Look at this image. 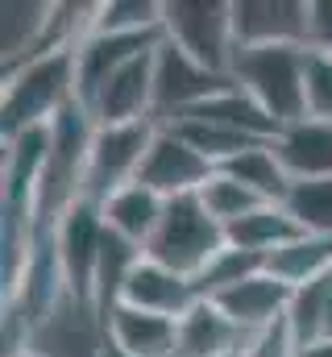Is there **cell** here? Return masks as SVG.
Returning <instances> with one entry per match:
<instances>
[{
	"label": "cell",
	"instance_id": "18",
	"mask_svg": "<svg viewBox=\"0 0 332 357\" xmlns=\"http://www.w3.org/2000/svg\"><path fill=\"white\" fill-rule=\"evenodd\" d=\"M100 212H104V229H108V233H116V237H125V241H133V245L146 250V245L154 241L158 225H163L166 199L158 191L142 187V183H129V187L112 191V195L100 204Z\"/></svg>",
	"mask_w": 332,
	"mask_h": 357
},
{
	"label": "cell",
	"instance_id": "26",
	"mask_svg": "<svg viewBox=\"0 0 332 357\" xmlns=\"http://www.w3.org/2000/svg\"><path fill=\"white\" fill-rule=\"evenodd\" d=\"M199 195V204L208 208V216L216 220V225H233V220H241V216H249L262 199L249 191L246 183H237L233 175H225V171H212V178L195 191Z\"/></svg>",
	"mask_w": 332,
	"mask_h": 357
},
{
	"label": "cell",
	"instance_id": "4",
	"mask_svg": "<svg viewBox=\"0 0 332 357\" xmlns=\"http://www.w3.org/2000/svg\"><path fill=\"white\" fill-rule=\"evenodd\" d=\"M166 42L191 54L199 67L229 75L237 59V25L229 0H166L163 4Z\"/></svg>",
	"mask_w": 332,
	"mask_h": 357
},
{
	"label": "cell",
	"instance_id": "9",
	"mask_svg": "<svg viewBox=\"0 0 332 357\" xmlns=\"http://www.w3.org/2000/svg\"><path fill=\"white\" fill-rule=\"evenodd\" d=\"M166 42V29L150 33H87L75 46V79H80V104L87 108L96 91L104 88L121 67H129L142 54H154Z\"/></svg>",
	"mask_w": 332,
	"mask_h": 357
},
{
	"label": "cell",
	"instance_id": "23",
	"mask_svg": "<svg viewBox=\"0 0 332 357\" xmlns=\"http://www.w3.org/2000/svg\"><path fill=\"white\" fill-rule=\"evenodd\" d=\"M170 129H174L191 150H199L216 171H220L225 162H233L237 154H246L249 146H257V137H246V133L225 129V125H208V121H170Z\"/></svg>",
	"mask_w": 332,
	"mask_h": 357
},
{
	"label": "cell",
	"instance_id": "1",
	"mask_svg": "<svg viewBox=\"0 0 332 357\" xmlns=\"http://www.w3.org/2000/svg\"><path fill=\"white\" fill-rule=\"evenodd\" d=\"M80 100V79H75V50H54L42 59H29L13 71H4V96H0V129L4 142L50 125L63 108Z\"/></svg>",
	"mask_w": 332,
	"mask_h": 357
},
{
	"label": "cell",
	"instance_id": "31",
	"mask_svg": "<svg viewBox=\"0 0 332 357\" xmlns=\"http://www.w3.org/2000/svg\"><path fill=\"white\" fill-rule=\"evenodd\" d=\"M96 357H129L125 349H116L112 341H100V349H96Z\"/></svg>",
	"mask_w": 332,
	"mask_h": 357
},
{
	"label": "cell",
	"instance_id": "16",
	"mask_svg": "<svg viewBox=\"0 0 332 357\" xmlns=\"http://www.w3.org/2000/svg\"><path fill=\"white\" fill-rule=\"evenodd\" d=\"M237 46L249 42H308V4L299 0H241L233 4Z\"/></svg>",
	"mask_w": 332,
	"mask_h": 357
},
{
	"label": "cell",
	"instance_id": "27",
	"mask_svg": "<svg viewBox=\"0 0 332 357\" xmlns=\"http://www.w3.org/2000/svg\"><path fill=\"white\" fill-rule=\"evenodd\" d=\"M303 100L308 116L332 121V54L308 46V67H303Z\"/></svg>",
	"mask_w": 332,
	"mask_h": 357
},
{
	"label": "cell",
	"instance_id": "20",
	"mask_svg": "<svg viewBox=\"0 0 332 357\" xmlns=\"http://www.w3.org/2000/svg\"><path fill=\"white\" fill-rule=\"evenodd\" d=\"M266 270H270L274 278H282L291 291H295V287H308V282L324 278L332 270V237H312V233H303V237L287 241L282 250H274V254L266 258Z\"/></svg>",
	"mask_w": 332,
	"mask_h": 357
},
{
	"label": "cell",
	"instance_id": "17",
	"mask_svg": "<svg viewBox=\"0 0 332 357\" xmlns=\"http://www.w3.org/2000/svg\"><path fill=\"white\" fill-rule=\"evenodd\" d=\"M174 121H208V125H225V129H237V133H246V137H257V142H274L278 137V121L253 100L246 91L237 88V84H229V88L212 91L208 100H199L195 108H187V112H179ZM170 125V121H166Z\"/></svg>",
	"mask_w": 332,
	"mask_h": 357
},
{
	"label": "cell",
	"instance_id": "12",
	"mask_svg": "<svg viewBox=\"0 0 332 357\" xmlns=\"http://www.w3.org/2000/svg\"><path fill=\"white\" fill-rule=\"evenodd\" d=\"M216 303L229 312V320H233L246 337H257V333L274 328V324L287 316V307H291V287H287L282 278H274L270 270H257V274H249L246 282H237L233 291H225Z\"/></svg>",
	"mask_w": 332,
	"mask_h": 357
},
{
	"label": "cell",
	"instance_id": "14",
	"mask_svg": "<svg viewBox=\"0 0 332 357\" xmlns=\"http://www.w3.org/2000/svg\"><path fill=\"white\" fill-rule=\"evenodd\" d=\"M104 341H112L129 357H179V320L121 303L104 320Z\"/></svg>",
	"mask_w": 332,
	"mask_h": 357
},
{
	"label": "cell",
	"instance_id": "7",
	"mask_svg": "<svg viewBox=\"0 0 332 357\" xmlns=\"http://www.w3.org/2000/svg\"><path fill=\"white\" fill-rule=\"evenodd\" d=\"M229 75H216L208 67H199L191 54H183L174 42H163L154 54V116L158 125L174 121L179 112L195 108L199 100H208L212 91L229 88Z\"/></svg>",
	"mask_w": 332,
	"mask_h": 357
},
{
	"label": "cell",
	"instance_id": "8",
	"mask_svg": "<svg viewBox=\"0 0 332 357\" xmlns=\"http://www.w3.org/2000/svg\"><path fill=\"white\" fill-rule=\"evenodd\" d=\"M212 171L216 167L199 150H191L170 125H158V133H154V142H150V150L142 158L137 183L158 191L163 199H179V195H195L212 178Z\"/></svg>",
	"mask_w": 332,
	"mask_h": 357
},
{
	"label": "cell",
	"instance_id": "11",
	"mask_svg": "<svg viewBox=\"0 0 332 357\" xmlns=\"http://www.w3.org/2000/svg\"><path fill=\"white\" fill-rule=\"evenodd\" d=\"M121 303H125V307H137V312H154V316L183 320V316L199 303V295H195V282H191L187 274H174V270L142 258L137 270L129 274V282H125ZM121 303H116V307H121Z\"/></svg>",
	"mask_w": 332,
	"mask_h": 357
},
{
	"label": "cell",
	"instance_id": "5",
	"mask_svg": "<svg viewBox=\"0 0 332 357\" xmlns=\"http://www.w3.org/2000/svg\"><path fill=\"white\" fill-rule=\"evenodd\" d=\"M54 237V254H59V270L67 282V295L75 299V307L91 316L96 307V274H100V254H104V212L91 199H75L59 225L50 229Z\"/></svg>",
	"mask_w": 332,
	"mask_h": 357
},
{
	"label": "cell",
	"instance_id": "22",
	"mask_svg": "<svg viewBox=\"0 0 332 357\" xmlns=\"http://www.w3.org/2000/svg\"><path fill=\"white\" fill-rule=\"evenodd\" d=\"M287 216L312 233V237H332V178H299L282 195Z\"/></svg>",
	"mask_w": 332,
	"mask_h": 357
},
{
	"label": "cell",
	"instance_id": "2",
	"mask_svg": "<svg viewBox=\"0 0 332 357\" xmlns=\"http://www.w3.org/2000/svg\"><path fill=\"white\" fill-rule=\"evenodd\" d=\"M303 67H308V42H249L237 46L229 79L246 96H253L278 125H295L308 116Z\"/></svg>",
	"mask_w": 332,
	"mask_h": 357
},
{
	"label": "cell",
	"instance_id": "29",
	"mask_svg": "<svg viewBox=\"0 0 332 357\" xmlns=\"http://www.w3.org/2000/svg\"><path fill=\"white\" fill-rule=\"evenodd\" d=\"M308 46L332 54V0H308Z\"/></svg>",
	"mask_w": 332,
	"mask_h": 357
},
{
	"label": "cell",
	"instance_id": "25",
	"mask_svg": "<svg viewBox=\"0 0 332 357\" xmlns=\"http://www.w3.org/2000/svg\"><path fill=\"white\" fill-rule=\"evenodd\" d=\"M150 29H163V4H154V0L91 4V29L87 33H150Z\"/></svg>",
	"mask_w": 332,
	"mask_h": 357
},
{
	"label": "cell",
	"instance_id": "30",
	"mask_svg": "<svg viewBox=\"0 0 332 357\" xmlns=\"http://www.w3.org/2000/svg\"><path fill=\"white\" fill-rule=\"evenodd\" d=\"M295 357H332V341H316V345H303Z\"/></svg>",
	"mask_w": 332,
	"mask_h": 357
},
{
	"label": "cell",
	"instance_id": "32",
	"mask_svg": "<svg viewBox=\"0 0 332 357\" xmlns=\"http://www.w3.org/2000/svg\"><path fill=\"white\" fill-rule=\"evenodd\" d=\"M13 357H42L38 349H21V354H13Z\"/></svg>",
	"mask_w": 332,
	"mask_h": 357
},
{
	"label": "cell",
	"instance_id": "15",
	"mask_svg": "<svg viewBox=\"0 0 332 357\" xmlns=\"http://www.w3.org/2000/svg\"><path fill=\"white\" fill-rule=\"evenodd\" d=\"M246 345L249 337L216 299H199L179 320V357H237Z\"/></svg>",
	"mask_w": 332,
	"mask_h": 357
},
{
	"label": "cell",
	"instance_id": "19",
	"mask_svg": "<svg viewBox=\"0 0 332 357\" xmlns=\"http://www.w3.org/2000/svg\"><path fill=\"white\" fill-rule=\"evenodd\" d=\"M295 237H303V229L287 216L282 204H257L249 216L233 220V225L225 229V241H229V245H237V250H246V254H257V258H270L274 250H282V245L295 241Z\"/></svg>",
	"mask_w": 332,
	"mask_h": 357
},
{
	"label": "cell",
	"instance_id": "24",
	"mask_svg": "<svg viewBox=\"0 0 332 357\" xmlns=\"http://www.w3.org/2000/svg\"><path fill=\"white\" fill-rule=\"evenodd\" d=\"M257 270H266V258L246 254V250H237V245L225 241V250L199 270L191 282H195V295L199 299H220L225 291H233L237 282H246L249 274H257Z\"/></svg>",
	"mask_w": 332,
	"mask_h": 357
},
{
	"label": "cell",
	"instance_id": "6",
	"mask_svg": "<svg viewBox=\"0 0 332 357\" xmlns=\"http://www.w3.org/2000/svg\"><path fill=\"white\" fill-rule=\"evenodd\" d=\"M158 133V121H137V125H96L87 167H83V199L104 204L112 191L137 183L142 158Z\"/></svg>",
	"mask_w": 332,
	"mask_h": 357
},
{
	"label": "cell",
	"instance_id": "28",
	"mask_svg": "<svg viewBox=\"0 0 332 357\" xmlns=\"http://www.w3.org/2000/svg\"><path fill=\"white\" fill-rule=\"evenodd\" d=\"M295 354H299V345H295V337H291V328H287V316H282L274 328L249 337V345L237 357H295Z\"/></svg>",
	"mask_w": 332,
	"mask_h": 357
},
{
	"label": "cell",
	"instance_id": "21",
	"mask_svg": "<svg viewBox=\"0 0 332 357\" xmlns=\"http://www.w3.org/2000/svg\"><path fill=\"white\" fill-rule=\"evenodd\" d=\"M220 171L233 175L237 183H246L262 204H282V195H287V187H291V178L282 171V162L274 158V146H270V142L249 146L246 154H237V158L225 162Z\"/></svg>",
	"mask_w": 332,
	"mask_h": 357
},
{
	"label": "cell",
	"instance_id": "13",
	"mask_svg": "<svg viewBox=\"0 0 332 357\" xmlns=\"http://www.w3.org/2000/svg\"><path fill=\"white\" fill-rule=\"evenodd\" d=\"M270 146H274V158L282 162L291 183H299V178H332V121L303 116L295 125H282Z\"/></svg>",
	"mask_w": 332,
	"mask_h": 357
},
{
	"label": "cell",
	"instance_id": "10",
	"mask_svg": "<svg viewBox=\"0 0 332 357\" xmlns=\"http://www.w3.org/2000/svg\"><path fill=\"white\" fill-rule=\"evenodd\" d=\"M158 54V50H154ZM154 54L133 59L129 67H121L104 88L96 91V100L87 104L96 125H137V121H158L154 116Z\"/></svg>",
	"mask_w": 332,
	"mask_h": 357
},
{
	"label": "cell",
	"instance_id": "3",
	"mask_svg": "<svg viewBox=\"0 0 332 357\" xmlns=\"http://www.w3.org/2000/svg\"><path fill=\"white\" fill-rule=\"evenodd\" d=\"M220 250H225V225L208 216L199 195H179V199H166L163 225L146 245V258L174 274L195 278Z\"/></svg>",
	"mask_w": 332,
	"mask_h": 357
}]
</instances>
